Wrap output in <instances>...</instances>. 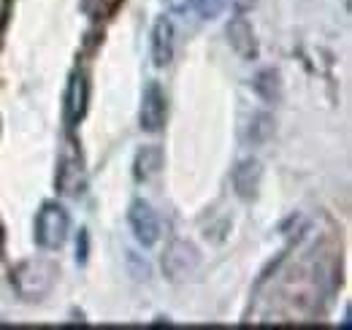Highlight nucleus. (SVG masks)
<instances>
[{
	"mask_svg": "<svg viewBox=\"0 0 352 330\" xmlns=\"http://www.w3.org/2000/svg\"><path fill=\"white\" fill-rule=\"evenodd\" d=\"M6 11H8V0H0V19L6 16Z\"/></svg>",
	"mask_w": 352,
	"mask_h": 330,
	"instance_id": "nucleus-16",
	"label": "nucleus"
},
{
	"mask_svg": "<svg viewBox=\"0 0 352 330\" xmlns=\"http://www.w3.org/2000/svg\"><path fill=\"white\" fill-rule=\"evenodd\" d=\"M160 168H163V149L157 144L141 146L133 157V179L138 184H146L160 173Z\"/></svg>",
	"mask_w": 352,
	"mask_h": 330,
	"instance_id": "nucleus-10",
	"label": "nucleus"
},
{
	"mask_svg": "<svg viewBox=\"0 0 352 330\" xmlns=\"http://www.w3.org/2000/svg\"><path fill=\"white\" fill-rule=\"evenodd\" d=\"M274 133H276V120H274V114L258 111V114L250 120L247 141H250L252 146H263V144H268V141L274 138Z\"/></svg>",
	"mask_w": 352,
	"mask_h": 330,
	"instance_id": "nucleus-13",
	"label": "nucleus"
},
{
	"mask_svg": "<svg viewBox=\"0 0 352 330\" xmlns=\"http://www.w3.org/2000/svg\"><path fill=\"white\" fill-rule=\"evenodd\" d=\"M128 222H131L135 241L144 249L155 247L160 241V219H157L155 208L149 206L146 201H133L131 211H128Z\"/></svg>",
	"mask_w": 352,
	"mask_h": 330,
	"instance_id": "nucleus-4",
	"label": "nucleus"
},
{
	"mask_svg": "<svg viewBox=\"0 0 352 330\" xmlns=\"http://www.w3.org/2000/svg\"><path fill=\"white\" fill-rule=\"evenodd\" d=\"M0 241H3V236H0Z\"/></svg>",
	"mask_w": 352,
	"mask_h": 330,
	"instance_id": "nucleus-17",
	"label": "nucleus"
},
{
	"mask_svg": "<svg viewBox=\"0 0 352 330\" xmlns=\"http://www.w3.org/2000/svg\"><path fill=\"white\" fill-rule=\"evenodd\" d=\"M174 60V25L168 16H160L152 28V63L155 68H166Z\"/></svg>",
	"mask_w": 352,
	"mask_h": 330,
	"instance_id": "nucleus-9",
	"label": "nucleus"
},
{
	"mask_svg": "<svg viewBox=\"0 0 352 330\" xmlns=\"http://www.w3.org/2000/svg\"><path fill=\"white\" fill-rule=\"evenodd\" d=\"M261 184H263V165L255 157H247L233 168V192L239 201L252 204L261 195Z\"/></svg>",
	"mask_w": 352,
	"mask_h": 330,
	"instance_id": "nucleus-6",
	"label": "nucleus"
},
{
	"mask_svg": "<svg viewBox=\"0 0 352 330\" xmlns=\"http://www.w3.org/2000/svg\"><path fill=\"white\" fill-rule=\"evenodd\" d=\"M57 190L63 195H79L82 192V163L76 157H65L57 168Z\"/></svg>",
	"mask_w": 352,
	"mask_h": 330,
	"instance_id": "nucleus-11",
	"label": "nucleus"
},
{
	"mask_svg": "<svg viewBox=\"0 0 352 330\" xmlns=\"http://www.w3.org/2000/svg\"><path fill=\"white\" fill-rule=\"evenodd\" d=\"M57 282V265L46 257H33L25 260L14 268L11 274V285L14 289L25 298V300H41L46 298Z\"/></svg>",
	"mask_w": 352,
	"mask_h": 330,
	"instance_id": "nucleus-1",
	"label": "nucleus"
},
{
	"mask_svg": "<svg viewBox=\"0 0 352 330\" xmlns=\"http://www.w3.org/2000/svg\"><path fill=\"white\" fill-rule=\"evenodd\" d=\"M89 257V236L87 230H79V239H76V263L85 265Z\"/></svg>",
	"mask_w": 352,
	"mask_h": 330,
	"instance_id": "nucleus-15",
	"label": "nucleus"
},
{
	"mask_svg": "<svg viewBox=\"0 0 352 330\" xmlns=\"http://www.w3.org/2000/svg\"><path fill=\"white\" fill-rule=\"evenodd\" d=\"M87 100H89V84L85 74H71V84L65 92V122L71 127L85 120L87 114Z\"/></svg>",
	"mask_w": 352,
	"mask_h": 330,
	"instance_id": "nucleus-8",
	"label": "nucleus"
},
{
	"mask_svg": "<svg viewBox=\"0 0 352 330\" xmlns=\"http://www.w3.org/2000/svg\"><path fill=\"white\" fill-rule=\"evenodd\" d=\"M71 233V217L60 204H44L41 211L36 214V225H33V239L36 244L46 252H57L68 241Z\"/></svg>",
	"mask_w": 352,
	"mask_h": 330,
	"instance_id": "nucleus-2",
	"label": "nucleus"
},
{
	"mask_svg": "<svg viewBox=\"0 0 352 330\" xmlns=\"http://www.w3.org/2000/svg\"><path fill=\"white\" fill-rule=\"evenodd\" d=\"M252 89L258 92V98L265 103H276L282 98V76L274 68H263L255 79H252Z\"/></svg>",
	"mask_w": 352,
	"mask_h": 330,
	"instance_id": "nucleus-12",
	"label": "nucleus"
},
{
	"mask_svg": "<svg viewBox=\"0 0 352 330\" xmlns=\"http://www.w3.org/2000/svg\"><path fill=\"white\" fill-rule=\"evenodd\" d=\"M225 36L230 49L241 57V60H258L261 54V46H258V36H255V28L250 25L247 16H233L228 25H225Z\"/></svg>",
	"mask_w": 352,
	"mask_h": 330,
	"instance_id": "nucleus-7",
	"label": "nucleus"
},
{
	"mask_svg": "<svg viewBox=\"0 0 352 330\" xmlns=\"http://www.w3.org/2000/svg\"><path fill=\"white\" fill-rule=\"evenodd\" d=\"M163 274L168 282H184L201 268V249L192 241H171L163 252Z\"/></svg>",
	"mask_w": 352,
	"mask_h": 330,
	"instance_id": "nucleus-3",
	"label": "nucleus"
},
{
	"mask_svg": "<svg viewBox=\"0 0 352 330\" xmlns=\"http://www.w3.org/2000/svg\"><path fill=\"white\" fill-rule=\"evenodd\" d=\"M138 122H141L144 133H160L166 124V95H163L157 82H149L141 92Z\"/></svg>",
	"mask_w": 352,
	"mask_h": 330,
	"instance_id": "nucleus-5",
	"label": "nucleus"
},
{
	"mask_svg": "<svg viewBox=\"0 0 352 330\" xmlns=\"http://www.w3.org/2000/svg\"><path fill=\"white\" fill-rule=\"evenodd\" d=\"M190 8L201 19H217L225 8V0H190Z\"/></svg>",
	"mask_w": 352,
	"mask_h": 330,
	"instance_id": "nucleus-14",
	"label": "nucleus"
}]
</instances>
